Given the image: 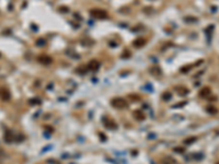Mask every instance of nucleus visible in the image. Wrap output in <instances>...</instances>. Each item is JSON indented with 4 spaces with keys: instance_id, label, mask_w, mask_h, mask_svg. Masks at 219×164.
Segmentation results:
<instances>
[{
    "instance_id": "4",
    "label": "nucleus",
    "mask_w": 219,
    "mask_h": 164,
    "mask_svg": "<svg viewBox=\"0 0 219 164\" xmlns=\"http://www.w3.org/2000/svg\"><path fill=\"white\" fill-rule=\"evenodd\" d=\"M11 98L10 92L8 91L7 89H0V98L2 101H9Z\"/></svg>"
},
{
    "instance_id": "3",
    "label": "nucleus",
    "mask_w": 219,
    "mask_h": 164,
    "mask_svg": "<svg viewBox=\"0 0 219 164\" xmlns=\"http://www.w3.org/2000/svg\"><path fill=\"white\" fill-rule=\"evenodd\" d=\"M3 140L7 142V143H11L12 141L14 140V135L13 132L11 130H7L6 131V133H5V136H3Z\"/></svg>"
},
{
    "instance_id": "11",
    "label": "nucleus",
    "mask_w": 219,
    "mask_h": 164,
    "mask_svg": "<svg viewBox=\"0 0 219 164\" xmlns=\"http://www.w3.org/2000/svg\"><path fill=\"white\" fill-rule=\"evenodd\" d=\"M171 96H172L171 93H164V94H163V98H164L166 101H169V100L171 98Z\"/></svg>"
},
{
    "instance_id": "7",
    "label": "nucleus",
    "mask_w": 219,
    "mask_h": 164,
    "mask_svg": "<svg viewBox=\"0 0 219 164\" xmlns=\"http://www.w3.org/2000/svg\"><path fill=\"white\" fill-rule=\"evenodd\" d=\"M210 94V89L209 88H204V89H202L200 92H199V96L200 98H206V96H208Z\"/></svg>"
},
{
    "instance_id": "6",
    "label": "nucleus",
    "mask_w": 219,
    "mask_h": 164,
    "mask_svg": "<svg viewBox=\"0 0 219 164\" xmlns=\"http://www.w3.org/2000/svg\"><path fill=\"white\" fill-rule=\"evenodd\" d=\"M88 68H89L90 70H92V71L98 70V69L100 68L99 61H97V60H92V61H90V62H89V65H88Z\"/></svg>"
},
{
    "instance_id": "12",
    "label": "nucleus",
    "mask_w": 219,
    "mask_h": 164,
    "mask_svg": "<svg viewBox=\"0 0 219 164\" xmlns=\"http://www.w3.org/2000/svg\"><path fill=\"white\" fill-rule=\"evenodd\" d=\"M174 151L178 152V153H183V152H184V149H183V148H174Z\"/></svg>"
},
{
    "instance_id": "10",
    "label": "nucleus",
    "mask_w": 219,
    "mask_h": 164,
    "mask_svg": "<svg viewBox=\"0 0 219 164\" xmlns=\"http://www.w3.org/2000/svg\"><path fill=\"white\" fill-rule=\"evenodd\" d=\"M195 141H196V137H192V138L186 139L185 141H184V143L185 144H192L193 142H195Z\"/></svg>"
},
{
    "instance_id": "9",
    "label": "nucleus",
    "mask_w": 219,
    "mask_h": 164,
    "mask_svg": "<svg viewBox=\"0 0 219 164\" xmlns=\"http://www.w3.org/2000/svg\"><path fill=\"white\" fill-rule=\"evenodd\" d=\"M206 112L207 113H209V114H212V115H214V114H217V108L216 107H214V106H208L207 108H206Z\"/></svg>"
},
{
    "instance_id": "5",
    "label": "nucleus",
    "mask_w": 219,
    "mask_h": 164,
    "mask_svg": "<svg viewBox=\"0 0 219 164\" xmlns=\"http://www.w3.org/2000/svg\"><path fill=\"white\" fill-rule=\"evenodd\" d=\"M37 60L40 61L41 64H43V65H49L52 62V58L49 56H47V55H42V56H40L37 58Z\"/></svg>"
},
{
    "instance_id": "8",
    "label": "nucleus",
    "mask_w": 219,
    "mask_h": 164,
    "mask_svg": "<svg viewBox=\"0 0 219 164\" xmlns=\"http://www.w3.org/2000/svg\"><path fill=\"white\" fill-rule=\"evenodd\" d=\"M146 44V39H137L135 42H134V45L136 46V47H142V46Z\"/></svg>"
},
{
    "instance_id": "2",
    "label": "nucleus",
    "mask_w": 219,
    "mask_h": 164,
    "mask_svg": "<svg viewBox=\"0 0 219 164\" xmlns=\"http://www.w3.org/2000/svg\"><path fill=\"white\" fill-rule=\"evenodd\" d=\"M111 104L112 106H114L115 108H124V107H126L127 106V102L124 100V98H114L112 100V102H111Z\"/></svg>"
},
{
    "instance_id": "1",
    "label": "nucleus",
    "mask_w": 219,
    "mask_h": 164,
    "mask_svg": "<svg viewBox=\"0 0 219 164\" xmlns=\"http://www.w3.org/2000/svg\"><path fill=\"white\" fill-rule=\"evenodd\" d=\"M91 15L95 19H106L109 15H107V12L104 11V10H101V9H94V10H91Z\"/></svg>"
}]
</instances>
